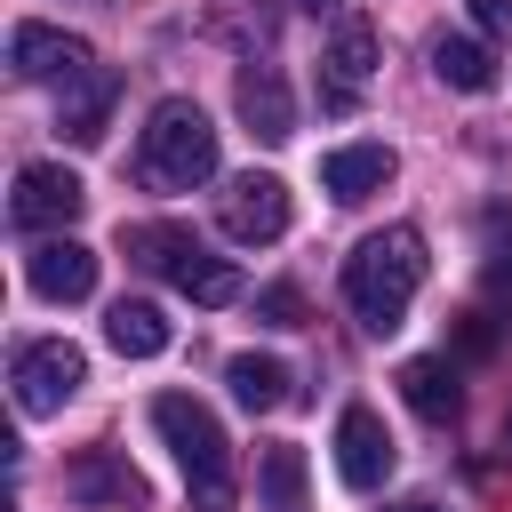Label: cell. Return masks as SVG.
Here are the masks:
<instances>
[{
  "mask_svg": "<svg viewBox=\"0 0 512 512\" xmlns=\"http://www.w3.org/2000/svg\"><path fill=\"white\" fill-rule=\"evenodd\" d=\"M432 72H440L448 88H464V96H488V88H496V56H488L480 40H456V32L432 40Z\"/></svg>",
  "mask_w": 512,
  "mask_h": 512,
  "instance_id": "18",
  "label": "cell"
},
{
  "mask_svg": "<svg viewBox=\"0 0 512 512\" xmlns=\"http://www.w3.org/2000/svg\"><path fill=\"white\" fill-rule=\"evenodd\" d=\"M8 384H16L24 416H64V400H80V384H88V360L64 336H32L8 352Z\"/></svg>",
  "mask_w": 512,
  "mask_h": 512,
  "instance_id": "4",
  "label": "cell"
},
{
  "mask_svg": "<svg viewBox=\"0 0 512 512\" xmlns=\"http://www.w3.org/2000/svg\"><path fill=\"white\" fill-rule=\"evenodd\" d=\"M336 472H344V488H384V480H392V432H384V416L360 408V400L336 416Z\"/></svg>",
  "mask_w": 512,
  "mask_h": 512,
  "instance_id": "7",
  "label": "cell"
},
{
  "mask_svg": "<svg viewBox=\"0 0 512 512\" xmlns=\"http://www.w3.org/2000/svg\"><path fill=\"white\" fill-rule=\"evenodd\" d=\"M136 168H144L152 192H192V184H208V176H216V128H208V112H200L192 96L152 104Z\"/></svg>",
  "mask_w": 512,
  "mask_h": 512,
  "instance_id": "3",
  "label": "cell"
},
{
  "mask_svg": "<svg viewBox=\"0 0 512 512\" xmlns=\"http://www.w3.org/2000/svg\"><path fill=\"white\" fill-rule=\"evenodd\" d=\"M112 96H120V72H104V64H96V72H80V80L64 88V120H56V128H64L72 144H96V136H104V120H112Z\"/></svg>",
  "mask_w": 512,
  "mask_h": 512,
  "instance_id": "13",
  "label": "cell"
},
{
  "mask_svg": "<svg viewBox=\"0 0 512 512\" xmlns=\"http://www.w3.org/2000/svg\"><path fill=\"white\" fill-rule=\"evenodd\" d=\"M168 280H176L192 304H232V296H240V264H232V256H208L200 240L168 264Z\"/></svg>",
  "mask_w": 512,
  "mask_h": 512,
  "instance_id": "15",
  "label": "cell"
},
{
  "mask_svg": "<svg viewBox=\"0 0 512 512\" xmlns=\"http://www.w3.org/2000/svg\"><path fill=\"white\" fill-rule=\"evenodd\" d=\"M392 144H336L328 160H320V184H328V200H368V192H384L392 184Z\"/></svg>",
  "mask_w": 512,
  "mask_h": 512,
  "instance_id": "11",
  "label": "cell"
},
{
  "mask_svg": "<svg viewBox=\"0 0 512 512\" xmlns=\"http://www.w3.org/2000/svg\"><path fill=\"white\" fill-rule=\"evenodd\" d=\"M88 208V184L64 168V160H32V168H16V192H8V216L24 224V232H64L72 216Z\"/></svg>",
  "mask_w": 512,
  "mask_h": 512,
  "instance_id": "5",
  "label": "cell"
},
{
  "mask_svg": "<svg viewBox=\"0 0 512 512\" xmlns=\"http://www.w3.org/2000/svg\"><path fill=\"white\" fill-rule=\"evenodd\" d=\"M24 280H32V296H48V304H80V296L96 288V248H80L72 232H56V240H40V248L24 256Z\"/></svg>",
  "mask_w": 512,
  "mask_h": 512,
  "instance_id": "9",
  "label": "cell"
},
{
  "mask_svg": "<svg viewBox=\"0 0 512 512\" xmlns=\"http://www.w3.org/2000/svg\"><path fill=\"white\" fill-rule=\"evenodd\" d=\"M256 320L264 328H304V296L288 280H272V288H256Z\"/></svg>",
  "mask_w": 512,
  "mask_h": 512,
  "instance_id": "22",
  "label": "cell"
},
{
  "mask_svg": "<svg viewBox=\"0 0 512 512\" xmlns=\"http://www.w3.org/2000/svg\"><path fill=\"white\" fill-rule=\"evenodd\" d=\"M216 224H224V240H240V248H264V240H280L288 232V184L280 176H232L224 184V200H216Z\"/></svg>",
  "mask_w": 512,
  "mask_h": 512,
  "instance_id": "6",
  "label": "cell"
},
{
  "mask_svg": "<svg viewBox=\"0 0 512 512\" xmlns=\"http://www.w3.org/2000/svg\"><path fill=\"white\" fill-rule=\"evenodd\" d=\"M392 512H440V504H392Z\"/></svg>",
  "mask_w": 512,
  "mask_h": 512,
  "instance_id": "25",
  "label": "cell"
},
{
  "mask_svg": "<svg viewBox=\"0 0 512 512\" xmlns=\"http://www.w3.org/2000/svg\"><path fill=\"white\" fill-rule=\"evenodd\" d=\"M416 288H424V240H416L408 224L368 232V240L352 248V264H344V304H352V320H360L368 336H392V328L408 320Z\"/></svg>",
  "mask_w": 512,
  "mask_h": 512,
  "instance_id": "1",
  "label": "cell"
},
{
  "mask_svg": "<svg viewBox=\"0 0 512 512\" xmlns=\"http://www.w3.org/2000/svg\"><path fill=\"white\" fill-rule=\"evenodd\" d=\"M120 248H128V264H144V272H168V264L192 248V232H184V224H128Z\"/></svg>",
  "mask_w": 512,
  "mask_h": 512,
  "instance_id": "21",
  "label": "cell"
},
{
  "mask_svg": "<svg viewBox=\"0 0 512 512\" xmlns=\"http://www.w3.org/2000/svg\"><path fill=\"white\" fill-rule=\"evenodd\" d=\"M400 400H408L424 424H448V416H456V368H448V360H400Z\"/></svg>",
  "mask_w": 512,
  "mask_h": 512,
  "instance_id": "17",
  "label": "cell"
},
{
  "mask_svg": "<svg viewBox=\"0 0 512 512\" xmlns=\"http://www.w3.org/2000/svg\"><path fill=\"white\" fill-rule=\"evenodd\" d=\"M256 496H264V512H304V448L272 440L256 456Z\"/></svg>",
  "mask_w": 512,
  "mask_h": 512,
  "instance_id": "19",
  "label": "cell"
},
{
  "mask_svg": "<svg viewBox=\"0 0 512 512\" xmlns=\"http://www.w3.org/2000/svg\"><path fill=\"white\" fill-rule=\"evenodd\" d=\"M472 24L488 40H512V0H472Z\"/></svg>",
  "mask_w": 512,
  "mask_h": 512,
  "instance_id": "23",
  "label": "cell"
},
{
  "mask_svg": "<svg viewBox=\"0 0 512 512\" xmlns=\"http://www.w3.org/2000/svg\"><path fill=\"white\" fill-rule=\"evenodd\" d=\"M296 8H336V0H296Z\"/></svg>",
  "mask_w": 512,
  "mask_h": 512,
  "instance_id": "26",
  "label": "cell"
},
{
  "mask_svg": "<svg viewBox=\"0 0 512 512\" xmlns=\"http://www.w3.org/2000/svg\"><path fill=\"white\" fill-rule=\"evenodd\" d=\"M488 280H496V288H512V256H496V264H488Z\"/></svg>",
  "mask_w": 512,
  "mask_h": 512,
  "instance_id": "24",
  "label": "cell"
},
{
  "mask_svg": "<svg viewBox=\"0 0 512 512\" xmlns=\"http://www.w3.org/2000/svg\"><path fill=\"white\" fill-rule=\"evenodd\" d=\"M224 384H232V400H240L248 416H264V408H280V400H288V368H280L272 352H232Z\"/></svg>",
  "mask_w": 512,
  "mask_h": 512,
  "instance_id": "16",
  "label": "cell"
},
{
  "mask_svg": "<svg viewBox=\"0 0 512 512\" xmlns=\"http://www.w3.org/2000/svg\"><path fill=\"white\" fill-rule=\"evenodd\" d=\"M152 424H160L168 456L184 464L192 504H200V512H224V504H232V440H224V424H216L192 392H160V400H152Z\"/></svg>",
  "mask_w": 512,
  "mask_h": 512,
  "instance_id": "2",
  "label": "cell"
},
{
  "mask_svg": "<svg viewBox=\"0 0 512 512\" xmlns=\"http://www.w3.org/2000/svg\"><path fill=\"white\" fill-rule=\"evenodd\" d=\"M64 496L128 512V504H144V472H136V464L120 456V448H80V456L64 464Z\"/></svg>",
  "mask_w": 512,
  "mask_h": 512,
  "instance_id": "10",
  "label": "cell"
},
{
  "mask_svg": "<svg viewBox=\"0 0 512 512\" xmlns=\"http://www.w3.org/2000/svg\"><path fill=\"white\" fill-rule=\"evenodd\" d=\"M320 64H328V80H336V88H360V80L376 72V24H368V16H344Z\"/></svg>",
  "mask_w": 512,
  "mask_h": 512,
  "instance_id": "20",
  "label": "cell"
},
{
  "mask_svg": "<svg viewBox=\"0 0 512 512\" xmlns=\"http://www.w3.org/2000/svg\"><path fill=\"white\" fill-rule=\"evenodd\" d=\"M104 344L120 352V360H160L168 352V320H160V304H112L104 312Z\"/></svg>",
  "mask_w": 512,
  "mask_h": 512,
  "instance_id": "14",
  "label": "cell"
},
{
  "mask_svg": "<svg viewBox=\"0 0 512 512\" xmlns=\"http://www.w3.org/2000/svg\"><path fill=\"white\" fill-rule=\"evenodd\" d=\"M240 120L264 136V144H280V136H296V104H288V80L272 72V64H256V72H240Z\"/></svg>",
  "mask_w": 512,
  "mask_h": 512,
  "instance_id": "12",
  "label": "cell"
},
{
  "mask_svg": "<svg viewBox=\"0 0 512 512\" xmlns=\"http://www.w3.org/2000/svg\"><path fill=\"white\" fill-rule=\"evenodd\" d=\"M8 64H16V80H64V88H72L80 72H96L88 40H72V32H56V24H16Z\"/></svg>",
  "mask_w": 512,
  "mask_h": 512,
  "instance_id": "8",
  "label": "cell"
}]
</instances>
